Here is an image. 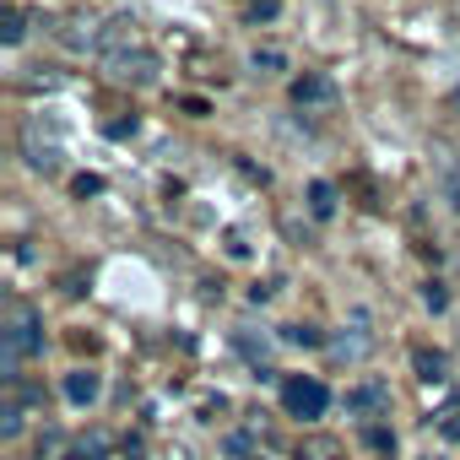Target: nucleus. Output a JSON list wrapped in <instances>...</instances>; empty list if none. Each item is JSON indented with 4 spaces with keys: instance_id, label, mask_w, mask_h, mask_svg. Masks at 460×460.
<instances>
[{
    "instance_id": "nucleus-14",
    "label": "nucleus",
    "mask_w": 460,
    "mask_h": 460,
    "mask_svg": "<svg viewBox=\"0 0 460 460\" xmlns=\"http://www.w3.org/2000/svg\"><path fill=\"white\" fill-rule=\"evenodd\" d=\"M368 444H374L379 455H395V433H385V428H368Z\"/></svg>"
},
{
    "instance_id": "nucleus-6",
    "label": "nucleus",
    "mask_w": 460,
    "mask_h": 460,
    "mask_svg": "<svg viewBox=\"0 0 460 460\" xmlns=\"http://www.w3.org/2000/svg\"><path fill=\"white\" fill-rule=\"evenodd\" d=\"M98 390H103V379H98L93 368L66 374V401H71V406H93V401H98Z\"/></svg>"
},
{
    "instance_id": "nucleus-7",
    "label": "nucleus",
    "mask_w": 460,
    "mask_h": 460,
    "mask_svg": "<svg viewBox=\"0 0 460 460\" xmlns=\"http://www.w3.org/2000/svg\"><path fill=\"white\" fill-rule=\"evenodd\" d=\"M411 363H417V379H428V385H444V379H449V358H444V352L417 347V352H411Z\"/></svg>"
},
{
    "instance_id": "nucleus-10",
    "label": "nucleus",
    "mask_w": 460,
    "mask_h": 460,
    "mask_svg": "<svg viewBox=\"0 0 460 460\" xmlns=\"http://www.w3.org/2000/svg\"><path fill=\"white\" fill-rule=\"evenodd\" d=\"M17 433H22V406L6 401V406H0V438H17Z\"/></svg>"
},
{
    "instance_id": "nucleus-13",
    "label": "nucleus",
    "mask_w": 460,
    "mask_h": 460,
    "mask_svg": "<svg viewBox=\"0 0 460 460\" xmlns=\"http://www.w3.org/2000/svg\"><path fill=\"white\" fill-rule=\"evenodd\" d=\"M76 455H82V460H98V455H109V433H87V438L76 444Z\"/></svg>"
},
{
    "instance_id": "nucleus-17",
    "label": "nucleus",
    "mask_w": 460,
    "mask_h": 460,
    "mask_svg": "<svg viewBox=\"0 0 460 460\" xmlns=\"http://www.w3.org/2000/svg\"><path fill=\"white\" fill-rule=\"evenodd\" d=\"M98 190H103V179H93V173L76 179V195H98Z\"/></svg>"
},
{
    "instance_id": "nucleus-12",
    "label": "nucleus",
    "mask_w": 460,
    "mask_h": 460,
    "mask_svg": "<svg viewBox=\"0 0 460 460\" xmlns=\"http://www.w3.org/2000/svg\"><path fill=\"white\" fill-rule=\"evenodd\" d=\"M282 336H288V341H293V347H320V341H325V336H320V331H314V325H288V331H282Z\"/></svg>"
},
{
    "instance_id": "nucleus-9",
    "label": "nucleus",
    "mask_w": 460,
    "mask_h": 460,
    "mask_svg": "<svg viewBox=\"0 0 460 460\" xmlns=\"http://www.w3.org/2000/svg\"><path fill=\"white\" fill-rule=\"evenodd\" d=\"M309 211H314V217H331V211H336V184L314 179V184H309Z\"/></svg>"
},
{
    "instance_id": "nucleus-18",
    "label": "nucleus",
    "mask_w": 460,
    "mask_h": 460,
    "mask_svg": "<svg viewBox=\"0 0 460 460\" xmlns=\"http://www.w3.org/2000/svg\"><path fill=\"white\" fill-rule=\"evenodd\" d=\"M444 433H449V438L460 444V417H449V422H444Z\"/></svg>"
},
{
    "instance_id": "nucleus-5",
    "label": "nucleus",
    "mask_w": 460,
    "mask_h": 460,
    "mask_svg": "<svg viewBox=\"0 0 460 460\" xmlns=\"http://www.w3.org/2000/svg\"><path fill=\"white\" fill-rule=\"evenodd\" d=\"M293 103L298 109H325V103H336V82L320 76V71H309V76L293 82Z\"/></svg>"
},
{
    "instance_id": "nucleus-19",
    "label": "nucleus",
    "mask_w": 460,
    "mask_h": 460,
    "mask_svg": "<svg viewBox=\"0 0 460 460\" xmlns=\"http://www.w3.org/2000/svg\"><path fill=\"white\" fill-rule=\"evenodd\" d=\"M255 460H261V455H255Z\"/></svg>"
},
{
    "instance_id": "nucleus-16",
    "label": "nucleus",
    "mask_w": 460,
    "mask_h": 460,
    "mask_svg": "<svg viewBox=\"0 0 460 460\" xmlns=\"http://www.w3.org/2000/svg\"><path fill=\"white\" fill-rule=\"evenodd\" d=\"M422 298H428V309H444V304H449V298H444V288H438V282H428V288H422Z\"/></svg>"
},
{
    "instance_id": "nucleus-2",
    "label": "nucleus",
    "mask_w": 460,
    "mask_h": 460,
    "mask_svg": "<svg viewBox=\"0 0 460 460\" xmlns=\"http://www.w3.org/2000/svg\"><path fill=\"white\" fill-rule=\"evenodd\" d=\"M282 406H288L298 422H314V417L331 411V390H325L320 379H288V385H282Z\"/></svg>"
},
{
    "instance_id": "nucleus-11",
    "label": "nucleus",
    "mask_w": 460,
    "mask_h": 460,
    "mask_svg": "<svg viewBox=\"0 0 460 460\" xmlns=\"http://www.w3.org/2000/svg\"><path fill=\"white\" fill-rule=\"evenodd\" d=\"M250 66H255L261 76H277V71L288 66V55H282V49H255V60H250Z\"/></svg>"
},
{
    "instance_id": "nucleus-15",
    "label": "nucleus",
    "mask_w": 460,
    "mask_h": 460,
    "mask_svg": "<svg viewBox=\"0 0 460 460\" xmlns=\"http://www.w3.org/2000/svg\"><path fill=\"white\" fill-rule=\"evenodd\" d=\"M22 33H28L22 28V12H6V44H22Z\"/></svg>"
},
{
    "instance_id": "nucleus-4",
    "label": "nucleus",
    "mask_w": 460,
    "mask_h": 460,
    "mask_svg": "<svg viewBox=\"0 0 460 460\" xmlns=\"http://www.w3.org/2000/svg\"><path fill=\"white\" fill-rule=\"evenodd\" d=\"M347 411H352V417H379V411H390V385L363 379L358 390H347Z\"/></svg>"
},
{
    "instance_id": "nucleus-3",
    "label": "nucleus",
    "mask_w": 460,
    "mask_h": 460,
    "mask_svg": "<svg viewBox=\"0 0 460 460\" xmlns=\"http://www.w3.org/2000/svg\"><path fill=\"white\" fill-rule=\"evenodd\" d=\"M103 66L119 76V82H152L157 76V60H152V49H141V44H130V49H114V55H103Z\"/></svg>"
},
{
    "instance_id": "nucleus-8",
    "label": "nucleus",
    "mask_w": 460,
    "mask_h": 460,
    "mask_svg": "<svg viewBox=\"0 0 460 460\" xmlns=\"http://www.w3.org/2000/svg\"><path fill=\"white\" fill-rule=\"evenodd\" d=\"M368 347H374V336L363 331V314H358V336H336V341H331V352H336V358H363Z\"/></svg>"
},
{
    "instance_id": "nucleus-1",
    "label": "nucleus",
    "mask_w": 460,
    "mask_h": 460,
    "mask_svg": "<svg viewBox=\"0 0 460 460\" xmlns=\"http://www.w3.org/2000/svg\"><path fill=\"white\" fill-rule=\"evenodd\" d=\"M39 347H44V320H39V309L12 304V309H6V325H0V379L17 385L22 358H33Z\"/></svg>"
}]
</instances>
